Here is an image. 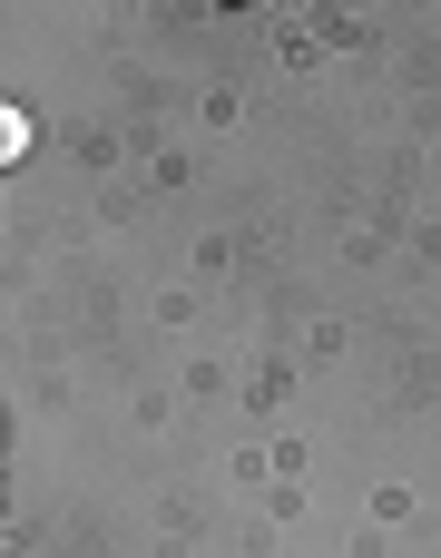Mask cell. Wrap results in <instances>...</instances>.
Returning a JSON list of instances; mask_svg holds the SVG:
<instances>
[{
    "label": "cell",
    "mask_w": 441,
    "mask_h": 558,
    "mask_svg": "<svg viewBox=\"0 0 441 558\" xmlns=\"http://www.w3.org/2000/svg\"><path fill=\"white\" fill-rule=\"evenodd\" d=\"M20 157H29V118L0 98V167H20Z\"/></svg>",
    "instance_id": "obj_1"
}]
</instances>
